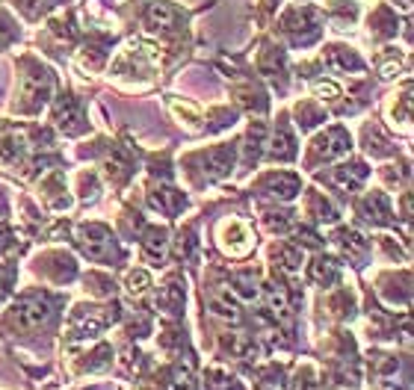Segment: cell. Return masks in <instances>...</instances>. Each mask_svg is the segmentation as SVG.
Returning <instances> with one entry per match:
<instances>
[{
    "instance_id": "6da1fadb",
    "label": "cell",
    "mask_w": 414,
    "mask_h": 390,
    "mask_svg": "<svg viewBox=\"0 0 414 390\" xmlns=\"http://www.w3.org/2000/svg\"><path fill=\"white\" fill-rule=\"evenodd\" d=\"M48 313H51L48 299L33 296V299H24L21 305L15 308V323H18L21 328H36L39 323L48 320Z\"/></svg>"
},
{
    "instance_id": "7a4b0ae2",
    "label": "cell",
    "mask_w": 414,
    "mask_h": 390,
    "mask_svg": "<svg viewBox=\"0 0 414 390\" xmlns=\"http://www.w3.org/2000/svg\"><path fill=\"white\" fill-rule=\"evenodd\" d=\"M222 237H225V245H228V252H231V254H246V252L252 249L249 230L242 228L240 222H225Z\"/></svg>"
},
{
    "instance_id": "3957f363",
    "label": "cell",
    "mask_w": 414,
    "mask_h": 390,
    "mask_svg": "<svg viewBox=\"0 0 414 390\" xmlns=\"http://www.w3.org/2000/svg\"><path fill=\"white\" fill-rule=\"evenodd\" d=\"M83 240H80V245H83V252H86L89 257H101L107 249H110V234L104 228H98V225H92V228H86L80 234Z\"/></svg>"
},
{
    "instance_id": "277c9868",
    "label": "cell",
    "mask_w": 414,
    "mask_h": 390,
    "mask_svg": "<svg viewBox=\"0 0 414 390\" xmlns=\"http://www.w3.org/2000/svg\"><path fill=\"white\" fill-rule=\"evenodd\" d=\"M349 148V139L344 136V130H328L325 136H320L317 142V151L323 157H337V154H344Z\"/></svg>"
},
{
    "instance_id": "5b68a950",
    "label": "cell",
    "mask_w": 414,
    "mask_h": 390,
    "mask_svg": "<svg viewBox=\"0 0 414 390\" xmlns=\"http://www.w3.org/2000/svg\"><path fill=\"white\" fill-rule=\"evenodd\" d=\"M148 21H151V27H163V30H169V27H175L178 12L166 4H154L151 12H148Z\"/></svg>"
},
{
    "instance_id": "8992f818",
    "label": "cell",
    "mask_w": 414,
    "mask_h": 390,
    "mask_svg": "<svg viewBox=\"0 0 414 390\" xmlns=\"http://www.w3.org/2000/svg\"><path fill=\"white\" fill-rule=\"evenodd\" d=\"M364 213L370 222H388V204H384L382 195H370L364 201Z\"/></svg>"
},
{
    "instance_id": "52a82bcc",
    "label": "cell",
    "mask_w": 414,
    "mask_h": 390,
    "mask_svg": "<svg viewBox=\"0 0 414 390\" xmlns=\"http://www.w3.org/2000/svg\"><path fill=\"white\" fill-rule=\"evenodd\" d=\"M296 186H299V181L293 175H276V178H269V190H276V195H281V198H290L296 193Z\"/></svg>"
},
{
    "instance_id": "ba28073f",
    "label": "cell",
    "mask_w": 414,
    "mask_h": 390,
    "mask_svg": "<svg viewBox=\"0 0 414 390\" xmlns=\"http://www.w3.org/2000/svg\"><path fill=\"white\" fill-rule=\"evenodd\" d=\"M234 284H237V293L242 299H254V296H258V278H254V272H240V275L234 278Z\"/></svg>"
},
{
    "instance_id": "9c48e42d",
    "label": "cell",
    "mask_w": 414,
    "mask_h": 390,
    "mask_svg": "<svg viewBox=\"0 0 414 390\" xmlns=\"http://www.w3.org/2000/svg\"><path fill=\"white\" fill-rule=\"evenodd\" d=\"M337 242H340V249H344V252H355V254L367 249V242H364L358 234H355V230H340V234H337Z\"/></svg>"
},
{
    "instance_id": "30bf717a",
    "label": "cell",
    "mask_w": 414,
    "mask_h": 390,
    "mask_svg": "<svg viewBox=\"0 0 414 390\" xmlns=\"http://www.w3.org/2000/svg\"><path fill=\"white\" fill-rule=\"evenodd\" d=\"M311 275H313V281H317V284L332 281L335 278V264H332V260H317L313 269H311Z\"/></svg>"
},
{
    "instance_id": "8fae6325",
    "label": "cell",
    "mask_w": 414,
    "mask_h": 390,
    "mask_svg": "<svg viewBox=\"0 0 414 390\" xmlns=\"http://www.w3.org/2000/svg\"><path fill=\"white\" fill-rule=\"evenodd\" d=\"M163 249H166V234H163V230H151L148 240H145V252L151 257H160Z\"/></svg>"
},
{
    "instance_id": "7c38bea8",
    "label": "cell",
    "mask_w": 414,
    "mask_h": 390,
    "mask_svg": "<svg viewBox=\"0 0 414 390\" xmlns=\"http://www.w3.org/2000/svg\"><path fill=\"white\" fill-rule=\"evenodd\" d=\"M145 287H148V272L145 269L127 272V290H131V293H142Z\"/></svg>"
},
{
    "instance_id": "4fadbf2b",
    "label": "cell",
    "mask_w": 414,
    "mask_h": 390,
    "mask_svg": "<svg viewBox=\"0 0 414 390\" xmlns=\"http://www.w3.org/2000/svg\"><path fill=\"white\" fill-rule=\"evenodd\" d=\"M169 390H195V382H193L190 370H178L172 384H169Z\"/></svg>"
},
{
    "instance_id": "5bb4252c",
    "label": "cell",
    "mask_w": 414,
    "mask_h": 390,
    "mask_svg": "<svg viewBox=\"0 0 414 390\" xmlns=\"http://www.w3.org/2000/svg\"><path fill=\"white\" fill-rule=\"evenodd\" d=\"M313 92H317L320 98H328V100H335L340 95V89L335 83H317V86H313Z\"/></svg>"
},
{
    "instance_id": "9a60e30c",
    "label": "cell",
    "mask_w": 414,
    "mask_h": 390,
    "mask_svg": "<svg viewBox=\"0 0 414 390\" xmlns=\"http://www.w3.org/2000/svg\"><path fill=\"white\" fill-rule=\"evenodd\" d=\"M293 390H317V384H313L308 375H299V379L293 382Z\"/></svg>"
},
{
    "instance_id": "2e32d148",
    "label": "cell",
    "mask_w": 414,
    "mask_h": 390,
    "mask_svg": "<svg viewBox=\"0 0 414 390\" xmlns=\"http://www.w3.org/2000/svg\"><path fill=\"white\" fill-rule=\"evenodd\" d=\"M6 216V204H4V198H0V219H4Z\"/></svg>"
}]
</instances>
